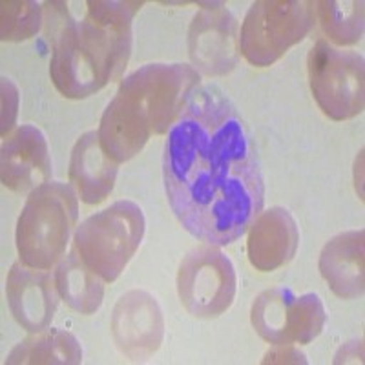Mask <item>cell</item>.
I'll return each instance as SVG.
<instances>
[{"mask_svg": "<svg viewBox=\"0 0 365 365\" xmlns=\"http://www.w3.org/2000/svg\"><path fill=\"white\" fill-rule=\"evenodd\" d=\"M119 165L101 146L99 132L83 133L71 150L70 182L81 201L86 205L103 203L113 190Z\"/></svg>", "mask_w": 365, "mask_h": 365, "instance_id": "16", "label": "cell"}, {"mask_svg": "<svg viewBox=\"0 0 365 365\" xmlns=\"http://www.w3.org/2000/svg\"><path fill=\"white\" fill-rule=\"evenodd\" d=\"M83 361V349L71 332L63 329H44L22 340L6 358V364H61Z\"/></svg>", "mask_w": 365, "mask_h": 365, "instance_id": "18", "label": "cell"}, {"mask_svg": "<svg viewBox=\"0 0 365 365\" xmlns=\"http://www.w3.org/2000/svg\"><path fill=\"white\" fill-rule=\"evenodd\" d=\"M314 21V2L309 0L254 2L241 24V55L252 66H270L311 34Z\"/></svg>", "mask_w": 365, "mask_h": 365, "instance_id": "6", "label": "cell"}, {"mask_svg": "<svg viewBox=\"0 0 365 365\" xmlns=\"http://www.w3.org/2000/svg\"><path fill=\"white\" fill-rule=\"evenodd\" d=\"M201 75L188 64H145L120 81L101 117L99 139L110 159L120 165L135 158L152 135L168 132Z\"/></svg>", "mask_w": 365, "mask_h": 365, "instance_id": "3", "label": "cell"}, {"mask_svg": "<svg viewBox=\"0 0 365 365\" xmlns=\"http://www.w3.org/2000/svg\"><path fill=\"white\" fill-rule=\"evenodd\" d=\"M113 344L133 361L150 358L165 338V318L158 299L146 291H128L117 299L110 319Z\"/></svg>", "mask_w": 365, "mask_h": 365, "instance_id": "10", "label": "cell"}, {"mask_svg": "<svg viewBox=\"0 0 365 365\" xmlns=\"http://www.w3.org/2000/svg\"><path fill=\"white\" fill-rule=\"evenodd\" d=\"M81 21L66 2H46V34L51 41L50 77L66 99H86L119 79L132 53L137 0H88Z\"/></svg>", "mask_w": 365, "mask_h": 365, "instance_id": "2", "label": "cell"}, {"mask_svg": "<svg viewBox=\"0 0 365 365\" xmlns=\"http://www.w3.org/2000/svg\"><path fill=\"white\" fill-rule=\"evenodd\" d=\"M365 64L358 51L318 41L309 51V84L319 110L332 120L360 115L365 106Z\"/></svg>", "mask_w": 365, "mask_h": 365, "instance_id": "7", "label": "cell"}, {"mask_svg": "<svg viewBox=\"0 0 365 365\" xmlns=\"http://www.w3.org/2000/svg\"><path fill=\"white\" fill-rule=\"evenodd\" d=\"M254 331L272 345H307L322 334L327 322L318 294H294L289 287L267 289L252 303Z\"/></svg>", "mask_w": 365, "mask_h": 365, "instance_id": "8", "label": "cell"}, {"mask_svg": "<svg viewBox=\"0 0 365 365\" xmlns=\"http://www.w3.org/2000/svg\"><path fill=\"white\" fill-rule=\"evenodd\" d=\"M51 172L44 133L34 125L19 126L0 150L2 185L13 192H34L51 181Z\"/></svg>", "mask_w": 365, "mask_h": 365, "instance_id": "12", "label": "cell"}, {"mask_svg": "<svg viewBox=\"0 0 365 365\" xmlns=\"http://www.w3.org/2000/svg\"><path fill=\"white\" fill-rule=\"evenodd\" d=\"M19 108V88L11 79L2 77V135H8L15 125Z\"/></svg>", "mask_w": 365, "mask_h": 365, "instance_id": "21", "label": "cell"}, {"mask_svg": "<svg viewBox=\"0 0 365 365\" xmlns=\"http://www.w3.org/2000/svg\"><path fill=\"white\" fill-rule=\"evenodd\" d=\"M316 15L329 41L338 46L356 44L364 35V2L324 0L314 2Z\"/></svg>", "mask_w": 365, "mask_h": 365, "instance_id": "19", "label": "cell"}, {"mask_svg": "<svg viewBox=\"0 0 365 365\" xmlns=\"http://www.w3.org/2000/svg\"><path fill=\"white\" fill-rule=\"evenodd\" d=\"M237 276L230 257L216 245H203L182 257L178 270V294L188 314L212 319L230 309Z\"/></svg>", "mask_w": 365, "mask_h": 365, "instance_id": "9", "label": "cell"}, {"mask_svg": "<svg viewBox=\"0 0 365 365\" xmlns=\"http://www.w3.org/2000/svg\"><path fill=\"white\" fill-rule=\"evenodd\" d=\"M299 230L294 216L283 207H272L250 223L247 237L249 262L259 272L282 269L296 256Z\"/></svg>", "mask_w": 365, "mask_h": 365, "instance_id": "14", "label": "cell"}, {"mask_svg": "<svg viewBox=\"0 0 365 365\" xmlns=\"http://www.w3.org/2000/svg\"><path fill=\"white\" fill-rule=\"evenodd\" d=\"M0 37L21 42L35 37L44 22L42 6L31 0H4L0 4Z\"/></svg>", "mask_w": 365, "mask_h": 365, "instance_id": "20", "label": "cell"}, {"mask_svg": "<svg viewBox=\"0 0 365 365\" xmlns=\"http://www.w3.org/2000/svg\"><path fill=\"white\" fill-rule=\"evenodd\" d=\"M104 279L84 263L77 250L64 256L55 270V285L58 296L71 311L93 314L99 311L104 298Z\"/></svg>", "mask_w": 365, "mask_h": 365, "instance_id": "17", "label": "cell"}, {"mask_svg": "<svg viewBox=\"0 0 365 365\" xmlns=\"http://www.w3.org/2000/svg\"><path fill=\"white\" fill-rule=\"evenodd\" d=\"M166 200L182 228L208 245L240 240L265 203V179L245 120L216 86L195 88L168 130Z\"/></svg>", "mask_w": 365, "mask_h": 365, "instance_id": "1", "label": "cell"}, {"mask_svg": "<svg viewBox=\"0 0 365 365\" xmlns=\"http://www.w3.org/2000/svg\"><path fill=\"white\" fill-rule=\"evenodd\" d=\"M6 296L9 311L22 329L41 332L50 327L58 307V291L48 270L15 263L6 279Z\"/></svg>", "mask_w": 365, "mask_h": 365, "instance_id": "13", "label": "cell"}, {"mask_svg": "<svg viewBox=\"0 0 365 365\" xmlns=\"http://www.w3.org/2000/svg\"><path fill=\"white\" fill-rule=\"evenodd\" d=\"M77 200L75 188L58 181L29 192L17 221V250L24 265L50 270L63 259L79 220Z\"/></svg>", "mask_w": 365, "mask_h": 365, "instance_id": "4", "label": "cell"}, {"mask_svg": "<svg viewBox=\"0 0 365 365\" xmlns=\"http://www.w3.org/2000/svg\"><path fill=\"white\" fill-rule=\"evenodd\" d=\"M364 230L341 232L325 243L319 254V272L331 287V291L341 299H356L364 296Z\"/></svg>", "mask_w": 365, "mask_h": 365, "instance_id": "15", "label": "cell"}, {"mask_svg": "<svg viewBox=\"0 0 365 365\" xmlns=\"http://www.w3.org/2000/svg\"><path fill=\"white\" fill-rule=\"evenodd\" d=\"M145 212L137 203L120 200L91 214L73 234L75 250L104 282H115L145 236Z\"/></svg>", "mask_w": 365, "mask_h": 365, "instance_id": "5", "label": "cell"}, {"mask_svg": "<svg viewBox=\"0 0 365 365\" xmlns=\"http://www.w3.org/2000/svg\"><path fill=\"white\" fill-rule=\"evenodd\" d=\"M188 55L194 66L207 75H225L237 64V21L221 2L205 4L194 17L188 31Z\"/></svg>", "mask_w": 365, "mask_h": 365, "instance_id": "11", "label": "cell"}]
</instances>
